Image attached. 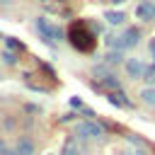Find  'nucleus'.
<instances>
[{
  "label": "nucleus",
  "instance_id": "f257e3e1",
  "mask_svg": "<svg viewBox=\"0 0 155 155\" xmlns=\"http://www.w3.org/2000/svg\"><path fill=\"white\" fill-rule=\"evenodd\" d=\"M70 41H73V46L75 48H80V51H92L94 48V34H92V29L85 24V22H75L73 27H70Z\"/></svg>",
  "mask_w": 155,
  "mask_h": 155
},
{
  "label": "nucleus",
  "instance_id": "f03ea898",
  "mask_svg": "<svg viewBox=\"0 0 155 155\" xmlns=\"http://www.w3.org/2000/svg\"><path fill=\"white\" fill-rule=\"evenodd\" d=\"M138 39H140V34H138V29H126L124 34H119L116 39H111L109 44H111V48H119V51H126V48H131V46H136V44H138Z\"/></svg>",
  "mask_w": 155,
  "mask_h": 155
},
{
  "label": "nucleus",
  "instance_id": "7ed1b4c3",
  "mask_svg": "<svg viewBox=\"0 0 155 155\" xmlns=\"http://www.w3.org/2000/svg\"><path fill=\"white\" fill-rule=\"evenodd\" d=\"M75 133H78V138L94 140V138H102V136H104V128H102L97 121H82V124L75 126Z\"/></svg>",
  "mask_w": 155,
  "mask_h": 155
},
{
  "label": "nucleus",
  "instance_id": "20e7f679",
  "mask_svg": "<svg viewBox=\"0 0 155 155\" xmlns=\"http://www.w3.org/2000/svg\"><path fill=\"white\" fill-rule=\"evenodd\" d=\"M36 29H39V34L44 36V41H56V39H61V29H58L48 17H39V19H36Z\"/></svg>",
  "mask_w": 155,
  "mask_h": 155
},
{
  "label": "nucleus",
  "instance_id": "39448f33",
  "mask_svg": "<svg viewBox=\"0 0 155 155\" xmlns=\"http://www.w3.org/2000/svg\"><path fill=\"white\" fill-rule=\"evenodd\" d=\"M136 19H140V22H153L155 19V5L153 2H148V0H143V2H138L136 5Z\"/></svg>",
  "mask_w": 155,
  "mask_h": 155
},
{
  "label": "nucleus",
  "instance_id": "423d86ee",
  "mask_svg": "<svg viewBox=\"0 0 155 155\" xmlns=\"http://www.w3.org/2000/svg\"><path fill=\"white\" fill-rule=\"evenodd\" d=\"M126 75L133 78V80H136V78H143V75H145V63H143L140 58H128V61H126Z\"/></svg>",
  "mask_w": 155,
  "mask_h": 155
},
{
  "label": "nucleus",
  "instance_id": "0eeeda50",
  "mask_svg": "<svg viewBox=\"0 0 155 155\" xmlns=\"http://www.w3.org/2000/svg\"><path fill=\"white\" fill-rule=\"evenodd\" d=\"M94 87H97V90H109V92H116V90H119V80H116V78H111V75H104L99 82H94Z\"/></svg>",
  "mask_w": 155,
  "mask_h": 155
},
{
  "label": "nucleus",
  "instance_id": "6e6552de",
  "mask_svg": "<svg viewBox=\"0 0 155 155\" xmlns=\"http://www.w3.org/2000/svg\"><path fill=\"white\" fill-rule=\"evenodd\" d=\"M107 99H109L111 104H116V107H124V109H128V107H131V102L126 99V94H124L121 90H116V92H109V94H107Z\"/></svg>",
  "mask_w": 155,
  "mask_h": 155
},
{
  "label": "nucleus",
  "instance_id": "1a4fd4ad",
  "mask_svg": "<svg viewBox=\"0 0 155 155\" xmlns=\"http://www.w3.org/2000/svg\"><path fill=\"white\" fill-rule=\"evenodd\" d=\"M15 153H17V155H34V143H31L29 138H22V140L17 143V148H15Z\"/></svg>",
  "mask_w": 155,
  "mask_h": 155
},
{
  "label": "nucleus",
  "instance_id": "9d476101",
  "mask_svg": "<svg viewBox=\"0 0 155 155\" xmlns=\"http://www.w3.org/2000/svg\"><path fill=\"white\" fill-rule=\"evenodd\" d=\"M104 19L109 22V24H124V12H119V10H107L104 12Z\"/></svg>",
  "mask_w": 155,
  "mask_h": 155
},
{
  "label": "nucleus",
  "instance_id": "9b49d317",
  "mask_svg": "<svg viewBox=\"0 0 155 155\" xmlns=\"http://www.w3.org/2000/svg\"><path fill=\"white\" fill-rule=\"evenodd\" d=\"M140 97H143V102H145L148 107H155V87H145V90L140 92Z\"/></svg>",
  "mask_w": 155,
  "mask_h": 155
},
{
  "label": "nucleus",
  "instance_id": "f8f14e48",
  "mask_svg": "<svg viewBox=\"0 0 155 155\" xmlns=\"http://www.w3.org/2000/svg\"><path fill=\"white\" fill-rule=\"evenodd\" d=\"M61 155H80V153H78V145H75V140H73V138H68V140H65V145H63V153H61Z\"/></svg>",
  "mask_w": 155,
  "mask_h": 155
},
{
  "label": "nucleus",
  "instance_id": "ddd939ff",
  "mask_svg": "<svg viewBox=\"0 0 155 155\" xmlns=\"http://www.w3.org/2000/svg\"><path fill=\"white\" fill-rule=\"evenodd\" d=\"M121 58H124V51H119V48H111V51L107 53V58H104V61H107V63H119Z\"/></svg>",
  "mask_w": 155,
  "mask_h": 155
},
{
  "label": "nucleus",
  "instance_id": "4468645a",
  "mask_svg": "<svg viewBox=\"0 0 155 155\" xmlns=\"http://www.w3.org/2000/svg\"><path fill=\"white\" fill-rule=\"evenodd\" d=\"M143 78H145V80H153V78H155V63H153L150 68H145V75H143Z\"/></svg>",
  "mask_w": 155,
  "mask_h": 155
},
{
  "label": "nucleus",
  "instance_id": "2eb2a0df",
  "mask_svg": "<svg viewBox=\"0 0 155 155\" xmlns=\"http://www.w3.org/2000/svg\"><path fill=\"white\" fill-rule=\"evenodd\" d=\"M2 61H5L7 65H12V63H15V56H12L10 51H5V53H2Z\"/></svg>",
  "mask_w": 155,
  "mask_h": 155
},
{
  "label": "nucleus",
  "instance_id": "dca6fc26",
  "mask_svg": "<svg viewBox=\"0 0 155 155\" xmlns=\"http://www.w3.org/2000/svg\"><path fill=\"white\" fill-rule=\"evenodd\" d=\"M150 53L155 56V36H153V41H150Z\"/></svg>",
  "mask_w": 155,
  "mask_h": 155
},
{
  "label": "nucleus",
  "instance_id": "f3484780",
  "mask_svg": "<svg viewBox=\"0 0 155 155\" xmlns=\"http://www.w3.org/2000/svg\"><path fill=\"white\" fill-rule=\"evenodd\" d=\"M2 155H17V153H15V150H5Z\"/></svg>",
  "mask_w": 155,
  "mask_h": 155
},
{
  "label": "nucleus",
  "instance_id": "a211bd4d",
  "mask_svg": "<svg viewBox=\"0 0 155 155\" xmlns=\"http://www.w3.org/2000/svg\"><path fill=\"white\" fill-rule=\"evenodd\" d=\"M111 2H114V5H124L126 0H111Z\"/></svg>",
  "mask_w": 155,
  "mask_h": 155
},
{
  "label": "nucleus",
  "instance_id": "6ab92c4d",
  "mask_svg": "<svg viewBox=\"0 0 155 155\" xmlns=\"http://www.w3.org/2000/svg\"><path fill=\"white\" fill-rule=\"evenodd\" d=\"M119 155H138V153H131V150H126V153H119Z\"/></svg>",
  "mask_w": 155,
  "mask_h": 155
},
{
  "label": "nucleus",
  "instance_id": "aec40b11",
  "mask_svg": "<svg viewBox=\"0 0 155 155\" xmlns=\"http://www.w3.org/2000/svg\"><path fill=\"white\" fill-rule=\"evenodd\" d=\"M2 153H5V145H2V143H0V155H2Z\"/></svg>",
  "mask_w": 155,
  "mask_h": 155
},
{
  "label": "nucleus",
  "instance_id": "412c9836",
  "mask_svg": "<svg viewBox=\"0 0 155 155\" xmlns=\"http://www.w3.org/2000/svg\"><path fill=\"white\" fill-rule=\"evenodd\" d=\"M41 2H46V0H41Z\"/></svg>",
  "mask_w": 155,
  "mask_h": 155
},
{
  "label": "nucleus",
  "instance_id": "4be33fe9",
  "mask_svg": "<svg viewBox=\"0 0 155 155\" xmlns=\"http://www.w3.org/2000/svg\"><path fill=\"white\" fill-rule=\"evenodd\" d=\"M48 155H53V153H48Z\"/></svg>",
  "mask_w": 155,
  "mask_h": 155
}]
</instances>
